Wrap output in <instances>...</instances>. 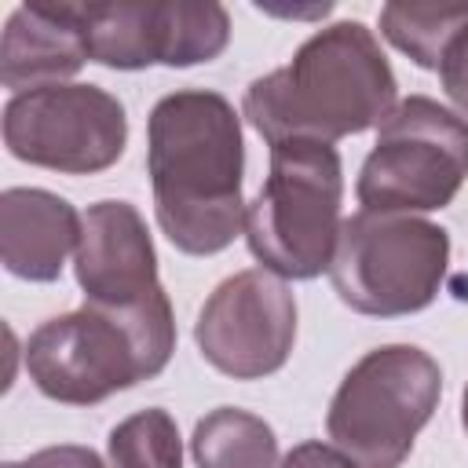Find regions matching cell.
<instances>
[{
	"label": "cell",
	"mask_w": 468,
	"mask_h": 468,
	"mask_svg": "<svg viewBox=\"0 0 468 468\" xmlns=\"http://www.w3.org/2000/svg\"><path fill=\"white\" fill-rule=\"evenodd\" d=\"M80 212L40 186H11L0 194V260L22 282H55L66 256L77 252Z\"/></svg>",
	"instance_id": "obj_13"
},
{
	"label": "cell",
	"mask_w": 468,
	"mask_h": 468,
	"mask_svg": "<svg viewBox=\"0 0 468 468\" xmlns=\"http://www.w3.org/2000/svg\"><path fill=\"white\" fill-rule=\"evenodd\" d=\"M446 267L450 234L439 223L362 208L340 227L329 282L351 311L399 318L439 296Z\"/></svg>",
	"instance_id": "obj_6"
},
{
	"label": "cell",
	"mask_w": 468,
	"mask_h": 468,
	"mask_svg": "<svg viewBox=\"0 0 468 468\" xmlns=\"http://www.w3.org/2000/svg\"><path fill=\"white\" fill-rule=\"evenodd\" d=\"M395 73L362 22H333L296 55L245 88V121L274 146L285 139L336 143L395 110Z\"/></svg>",
	"instance_id": "obj_2"
},
{
	"label": "cell",
	"mask_w": 468,
	"mask_h": 468,
	"mask_svg": "<svg viewBox=\"0 0 468 468\" xmlns=\"http://www.w3.org/2000/svg\"><path fill=\"white\" fill-rule=\"evenodd\" d=\"M442 369L413 344L366 351L340 380L325 431L358 468H399L420 428L439 410Z\"/></svg>",
	"instance_id": "obj_5"
},
{
	"label": "cell",
	"mask_w": 468,
	"mask_h": 468,
	"mask_svg": "<svg viewBox=\"0 0 468 468\" xmlns=\"http://www.w3.org/2000/svg\"><path fill=\"white\" fill-rule=\"evenodd\" d=\"M73 271L84 303L95 307H132L161 289L154 238L132 201L88 205L80 216Z\"/></svg>",
	"instance_id": "obj_11"
},
{
	"label": "cell",
	"mask_w": 468,
	"mask_h": 468,
	"mask_svg": "<svg viewBox=\"0 0 468 468\" xmlns=\"http://www.w3.org/2000/svg\"><path fill=\"white\" fill-rule=\"evenodd\" d=\"M4 143L11 157L26 165L91 176L121 161L128 117L124 106L95 84H51L11 95L4 106Z\"/></svg>",
	"instance_id": "obj_8"
},
{
	"label": "cell",
	"mask_w": 468,
	"mask_h": 468,
	"mask_svg": "<svg viewBox=\"0 0 468 468\" xmlns=\"http://www.w3.org/2000/svg\"><path fill=\"white\" fill-rule=\"evenodd\" d=\"M4 468H106V464L88 446H44L26 461H7Z\"/></svg>",
	"instance_id": "obj_18"
},
{
	"label": "cell",
	"mask_w": 468,
	"mask_h": 468,
	"mask_svg": "<svg viewBox=\"0 0 468 468\" xmlns=\"http://www.w3.org/2000/svg\"><path fill=\"white\" fill-rule=\"evenodd\" d=\"M146 172L165 238L186 256H216L245 230L241 117L219 91L183 88L150 110Z\"/></svg>",
	"instance_id": "obj_1"
},
{
	"label": "cell",
	"mask_w": 468,
	"mask_h": 468,
	"mask_svg": "<svg viewBox=\"0 0 468 468\" xmlns=\"http://www.w3.org/2000/svg\"><path fill=\"white\" fill-rule=\"evenodd\" d=\"M91 62L110 69L146 66H197L223 55L230 40V15L223 4L190 0H117L80 4Z\"/></svg>",
	"instance_id": "obj_9"
},
{
	"label": "cell",
	"mask_w": 468,
	"mask_h": 468,
	"mask_svg": "<svg viewBox=\"0 0 468 468\" xmlns=\"http://www.w3.org/2000/svg\"><path fill=\"white\" fill-rule=\"evenodd\" d=\"M194 340L205 362L223 377H271L289 362L296 340V296L263 267L238 271L205 300Z\"/></svg>",
	"instance_id": "obj_10"
},
{
	"label": "cell",
	"mask_w": 468,
	"mask_h": 468,
	"mask_svg": "<svg viewBox=\"0 0 468 468\" xmlns=\"http://www.w3.org/2000/svg\"><path fill=\"white\" fill-rule=\"evenodd\" d=\"M461 424H464V431H468V388H464V399H461Z\"/></svg>",
	"instance_id": "obj_20"
},
{
	"label": "cell",
	"mask_w": 468,
	"mask_h": 468,
	"mask_svg": "<svg viewBox=\"0 0 468 468\" xmlns=\"http://www.w3.org/2000/svg\"><path fill=\"white\" fill-rule=\"evenodd\" d=\"M439 80H442V91H446V99L461 110V113H468V29L453 40V48L446 51V58H442V66H439Z\"/></svg>",
	"instance_id": "obj_17"
},
{
	"label": "cell",
	"mask_w": 468,
	"mask_h": 468,
	"mask_svg": "<svg viewBox=\"0 0 468 468\" xmlns=\"http://www.w3.org/2000/svg\"><path fill=\"white\" fill-rule=\"evenodd\" d=\"M110 468H183L179 428L168 410H139L106 439Z\"/></svg>",
	"instance_id": "obj_16"
},
{
	"label": "cell",
	"mask_w": 468,
	"mask_h": 468,
	"mask_svg": "<svg viewBox=\"0 0 468 468\" xmlns=\"http://www.w3.org/2000/svg\"><path fill=\"white\" fill-rule=\"evenodd\" d=\"M190 453L197 468H278L274 428L238 406H219L194 424Z\"/></svg>",
	"instance_id": "obj_14"
},
{
	"label": "cell",
	"mask_w": 468,
	"mask_h": 468,
	"mask_svg": "<svg viewBox=\"0 0 468 468\" xmlns=\"http://www.w3.org/2000/svg\"><path fill=\"white\" fill-rule=\"evenodd\" d=\"M176 351L168 292L132 307H95L40 322L26 344V369L40 395L66 406H95L113 391L157 377Z\"/></svg>",
	"instance_id": "obj_3"
},
{
	"label": "cell",
	"mask_w": 468,
	"mask_h": 468,
	"mask_svg": "<svg viewBox=\"0 0 468 468\" xmlns=\"http://www.w3.org/2000/svg\"><path fill=\"white\" fill-rule=\"evenodd\" d=\"M344 165L333 143L285 139L271 146V168L245 208V241L263 271L292 282L329 271L340 241Z\"/></svg>",
	"instance_id": "obj_4"
},
{
	"label": "cell",
	"mask_w": 468,
	"mask_h": 468,
	"mask_svg": "<svg viewBox=\"0 0 468 468\" xmlns=\"http://www.w3.org/2000/svg\"><path fill=\"white\" fill-rule=\"evenodd\" d=\"M468 179V121L428 95H410L377 124V143L358 168L366 212H435Z\"/></svg>",
	"instance_id": "obj_7"
},
{
	"label": "cell",
	"mask_w": 468,
	"mask_h": 468,
	"mask_svg": "<svg viewBox=\"0 0 468 468\" xmlns=\"http://www.w3.org/2000/svg\"><path fill=\"white\" fill-rule=\"evenodd\" d=\"M468 29V4H384L380 33L420 69H439L453 40Z\"/></svg>",
	"instance_id": "obj_15"
},
{
	"label": "cell",
	"mask_w": 468,
	"mask_h": 468,
	"mask_svg": "<svg viewBox=\"0 0 468 468\" xmlns=\"http://www.w3.org/2000/svg\"><path fill=\"white\" fill-rule=\"evenodd\" d=\"M278 468H358V464H355L347 453H340L336 446H325V442L311 439V442L292 446V450L282 457Z\"/></svg>",
	"instance_id": "obj_19"
},
{
	"label": "cell",
	"mask_w": 468,
	"mask_h": 468,
	"mask_svg": "<svg viewBox=\"0 0 468 468\" xmlns=\"http://www.w3.org/2000/svg\"><path fill=\"white\" fill-rule=\"evenodd\" d=\"M88 58L80 4H22L4 26L0 80L15 95L66 84Z\"/></svg>",
	"instance_id": "obj_12"
}]
</instances>
